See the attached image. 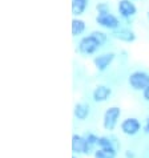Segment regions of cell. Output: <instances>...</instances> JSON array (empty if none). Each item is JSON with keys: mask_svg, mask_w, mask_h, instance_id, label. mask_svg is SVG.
I'll use <instances>...</instances> for the list:
<instances>
[{"mask_svg": "<svg viewBox=\"0 0 149 158\" xmlns=\"http://www.w3.org/2000/svg\"><path fill=\"white\" fill-rule=\"evenodd\" d=\"M147 17H148V20H149V10H148V12H147Z\"/></svg>", "mask_w": 149, "mask_h": 158, "instance_id": "44dd1931", "label": "cell"}, {"mask_svg": "<svg viewBox=\"0 0 149 158\" xmlns=\"http://www.w3.org/2000/svg\"><path fill=\"white\" fill-rule=\"evenodd\" d=\"M72 152L74 154H89L92 149L88 146L87 138L80 134L72 135Z\"/></svg>", "mask_w": 149, "mask_h": 158, "instance_id": "277c9868", "label": "cell"}, {"mask_svg": "<svg viewBox=\"0 0 149 158\" xmlns=\"http://www.w3.org/2000/svg\"><path fill=\"white\" fill-rule=\"evenodd\" d=\"M72 158H76V157H74V156H73V157H72Z\"/></svg>", "mask_w": 149, "mask_h": 158, "instance_id": "7402d4cb", "label": "cell"}, {"mask_svg": "<svg viewBox=\"0 0 149 158\" xmlns=\"http://www.w3.org/2000/svg\"><path fill=\"white\" fill-rule=\"evenodd\" d=\"M96 23L104 28L113 29V31L119 29V25H120L119 19H117L115 15H112L111 12H109V14H105V15H97L96 16Z\"/></svg>", "mask_w": 149, "mask_h": 158, "instance_id": "8992f818", "label": "cell"}, {"mask_svg": "<svg viewBox=\"0 0 149 158\" xmlns=\"http://www.w3.org/2000/svg\"><path fill=\"white\" fill-rule=\"evenodd\" d=\"M112 94V89L107 85H97L95 88L93 93H92V97L96 102H105Z\"/></svg>", "mask_w": 149, "mask_h": 158, "instance_id": "9c48e42d", "label": "cell"}, {"mask_svg": "<svg viewBox=\"0 0 149 158\" xmlns=\"http://www.w3.org/2000/svg\"><path fill=\"white\" fill-rule=\"evenodd\" d=\"M73 116L80 121L87 120V117L89 116V105L84 102H79L74 105L73 108Z\"/></svg>", "mask_w": 149, "mask_h": 158, "instance_id": "8fae6325", "label": "cell"}, {"mask_svg": "<svg viewBox=\"0 0 149 158\" xmlns=\"http://www.w3.org/2000/svg\"><path fill=\"white\" fill-rule=\"evenodd\" d=\"M99 47H101V44L96 40L92 35H89V36H85L80 40V43H79V52L83 55H92L99 49Z\"/></svg>", "mask_w": 149, "mask_h": 158, "instance_id": "3957f363", "label": "cell"}, {"mask_svg": "<svg viewBox=\"0 0 149 158\" xmlns=\"http://www.w3.org/2000/svg\"><path fill=\"white\" fill-rule=\"evenodd\" d=\"M91 35H92V36H93L100 44H101V45L105 43V40H107V35H105L104 32H101V31H93V32H92Z\"/></svg>", "mask_w": 149, "mask_h": 158, "instance_id": "2e32d148", "label": "cell"}, {"mask_svg": "<svg viewBox=\"0 0 149 158\" xmlns=\"http://www.w3.org/2000/svg\"><path fill=\"white\" fill-rule=\"evenodd\" d=\"M119 12L122 17L129 19V17L136 15L137 8H136V6L130 2V0H120L119 2Z\"/></svg>", "mask_w": 149, "mask_h": 158, "instance_id": "ba28073f", "label": "cell"}, {"mask_svg": "<svg viewBox=\"0 0 149 158\" xmlns=\"http://www.w3.org/2000/svg\"><path fill=\"white\" fill-rule=\"evenodd\" d=\"M115 60V53H112V52H108V53H103V55H99L96 56L95 60H93V64L97 71L103 72L105 71L109 65L112 64V61Z\"/></svg>", "mask_w": 149, "mask_h": 158, "instance_id": "52a82bcc", "label": "cell"}, {"mask_svg": "<svg viewBox=\"0 0 149 158\" xmlns=\"http://www.w3.org/2000/svg\"><path fill=\"white\" fill-rule=\"evenodd\" d=\"M85 138H87V142H88V146L93 150V148L95 146H97V142H99V137L96 134L93 133H89V134H87L85 135Z\"/></svg>", "mask_w": 149, "mask_h": 158, "instance_id": "9a60e30c", "label": "cell"}, {"mask_svg": "<svg viewBox=\"0 0 149 158\" xmlns=\"http://www.w3.org/2000/svg\"><path fill=\"white\" fill-rule=\"evenodd\" d=\"M144 129H145V131L149 134V117L147 118V122H145V126H144Z\"/></svg>", "mask_w": 149, "mask_h": 158, "instance_id": "ffe728a7", "label": "cell"}, {"mask_svg": "<svg viewBox=\"0 0 149 158\" xmlns=\"http://www.w3.org/2000/svg\"><path fill=\"white\" fill-rule=\"evenodd\" d=\"M121 116V109L119 106H111L108 108L104 113L103 117V126L105 130H113L116 128L117 122H119V118Z\"/></svg>", "mask_w": 149, "mask_h": 158, "instance_id": "7a4b0ae2", "label": "cell"}, {"mask_svg": "<svg viewBox=\"0 0 149 158\" xmlns=\"http://www.w3.org/2000/svg\"><path fill=\"white\" fill-rule=\"evenodd\" d=\"M116 156L117 153L115 152H105V150H101V149H96L93 153L95 158H116Z\"/></svg>", "mask_w": 149, "mask_h": 158, "instance_id": "5bb4252c", "label": "cell"}, {"mask_svg": "<svg viewBox=\"0 0 149 158\" xmlns=\"http://www.w3.org/2000/svg\"><path fill=\"white\" fill-rule=\"evenodd\" d=\"M143 96H144V100H145V101H148V102H149V86L143 92Z\"/></svg>", "mask_w": 149, "mask_h": 158, "instance_id": "d6986e66", "label": "cell"}, {"mask_svg": "<svg viewBox=\"0 0 149 158\" xmlns=\"http://www.w3.org/2000/svg\"><path fill=\"white\" fill-rule=\"evenodd\" d=\"M134 157H136L134 152H132V150H126L125 152V158H134Z\"/></svg>", "mask_w": 149, "mask_h": 158, "instance_id": "ac0fdd59", "label": "cell"}, {"mask_svg": "<svg viewBox=\"0 0 149 158\" xmlns=\"http://www.w3.org/2000/svg\"><path fill=\"white\" fill-rule=\"evenodd\" d=\"M113 37L119 39L120 41H124V43H133L136 40V35L133 31L130 29H125V28H120V29H116L113 31Z\"/></svg>", "mask_w": 149, "mask_h": 158, "instance_id": "30bf717a", "label": "cell"}, {"mask_svg": "<svg viewBox=\"0 0 149 158\" xmlns=\"http://www.w3.org/2000/svg\"><path fill=\"white\" fill-rule=\"evenodd\" d=\"M88 0H72V14L74 16L83 15V12L85 11Z\"/></svg>", "mask_w": 149, "mask_h": 158, "instance_id": "7c38bea8", "label": "cell"}, {"mask_svg": "<svg viewBox=\"0 0 149 158\" xmlns=\"http://www.w3.org/2000/svg\"><path fill=\"white\" fill-rule=\"evenodd\" d=\"M128 82L134 90H145L149 86V74L143 71H136L129 74Z\"/></svg>", "mask_w": 149, "mask_h": 158, "instance_id": "6da1fadb", "label": "cell"}, {"mask_svg": "<svg viewBox=\"0 0 149 158\" xmlns=\"http://www.w3.org/2000/svg\"><path fill=\"white\" fill-rule=\"evenodd\" d=\"M120 128H121V131L125 135H136L140 130H141V124H140V121L137 118L128 117L121 122Z\"/></svg>", "mask_w": 149, "mask_h": 158, "instance_id": "5b68a950", "label": "cell"}, {"mask_svg": "<svg viewBox=\"0 0 149 158\" xmlns=\"http://www.w3.org/2000/svg\"><path fill=\"white\" fill-rule=\"evenodd\" d=\"M96 10H97L99 15H105V14H109V6L107 3H99L96 6Z\"/></svg>", "mask_w": 149, "mask_h": 158, "instance_id": "e0dca14e", "label": "cell"}, {"mask_svg": "<svg viewBox=\"0 0 149 158\" xmlns=\"http://www.w3.org/2000/svg\"><path fill=\"white\" fill-rule=\"evenodd\" d=\"M85 31V21L81 19H73L72 20V36L81 35Z\"/></svg>", "mask_w": 149, "mask_h": 158, "instance_id": "4fadbf2b", "label": "cell"}]
</instances>
